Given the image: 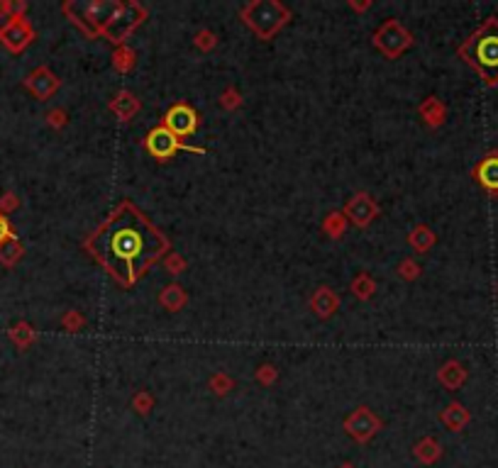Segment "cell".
<instances>
[{
	"mask_svg": "<svg viewBox=\"0 0 498 468\" xmlns=\"http://www.w3.org/2000/svg\"><path fill=\"white\" fill-rule=\"evenodd\" d=\"M415 456H418L420 461H425V463H433L435 458L440 456L437 442H433V439H425V442H420L418 446H415Z\"/></svg>",
	"mask_w": 498,
	"mask_h": 468,
	"instance_id": "7",
	"label": "cell"
},
{
	"mask_svg": "<svg viewBox=\"0 0 498 468\" xmlns=\"http://www.w3.org/2000/svg\"><path fill=\"white\" fill-rule=\"evenodd\" d=\"M342 468H354V466H342Z\"/></svg>",
	"mask_w": 498,
	"mask_h": 468,
	"instance_id": "9",
	"label": "cell"
},
{
	"mask_svg": "<svg viewBox=\"0 0 498 468\" xmlns=\"http://www.w3.org/2000/svg\"><path fill=\"white\" fill-rule=\"evenodd\" d=\"M467 54L472 56V61L486 76H491V78L498 76V30L496 27L481 32V35L469 44Z\"/></svg>",
	"mask_w": 498,
	"mask_h": 468,
	"instance_id": "2",
	"label": "cell"
},
{
	"mask_svg": "<svg viewBox=\"0 0 498 468\" xmlns=\"http://www.w3.org/2000/svg\"><path fill=\"white\" fill-rule=\"evenodd\" d=\"M6 237H8V224L3 222V219H0V242L6 240Z\"/></svg>",
	"mask_w": 498,
	"mask_h": 468,
	"instance_id": "8",
	"label": "cell"
},
{
	"mask_svg": "<svg viewBox=\"0 0 498 468\" xmlns=\"http://www.w3.org/2000/svg\"><path fill=\"white\" fill-rule=\"evenodd\" d=\"M344 427H347V432L352 434V437H357L359 442H364V439H369L376 429H379V422H376L374 415L367 412V410H357V412L344 422Z\"/></svg>",
	"mask_w": 498,
	"mask_h": 468,
	"instance_id": "5",
	"label": "cell"
},
{
	"mask_svg": "<svg viewBox=\"0 0 498 468\" xmlns=\"http://www.w3.org/2000/svg\"><path fill=\"white\" fill-rule=\"evenodd\" d=\"M479 181L491 190L498 188V159L496 156H491V159H486L481 166H479Z\"/></svg>",
	"mask_w": 498,
	"mask_h": 468,
	"instance_id": "6",
	"label": "cell"
},
{
	"mask_svg": "<svg viewBox=\"0 0 498 468\" xmlns=\"http://www.w3.org/2000/svg\"><path fill=\"white\" fill-rule=\"evenodd\" d=\"M147 144H150L152 154H156L159 159H164V156H171L176 149H181L179 137H176L171 130H166V127H159V130L152 132L150 140H147Z\"/></svg>",
	"mask_w": 498,
	"mask_h": 468,
	"instance_id": "4",
	"label": "cell"
},
{
	"mask_svg": "<svg viewBox=\"0 0 498 468\" xmlns=\"http://www.w3.org/2000/svg\"><path fill=\"white\" fill-rule=\"evenodd\" d=\"M166 130H171L176 137H186L195 130V112L188 105H176L166 115Z\"/></svg>",
	"mask_w": 498,
	"mask_h": 468,
	"instance_id": "3",
	"label": "cell"
},
{
	"mask_svg": "<svg viewBox=\"0 0 498 468\" xmlns=\"http://www.w3.org/2000/svg\"><path fill=\"white\" fill-rule=\"evenodd\" d=\"M90 249L122 283H135L166 249V240L135 208L122 205L90 240Z\"/></svg>",
	"mask_w": 498,
	"mask_h": 468,
	"instance_id": "1",
	"label": "cell"
}]
</instances>
